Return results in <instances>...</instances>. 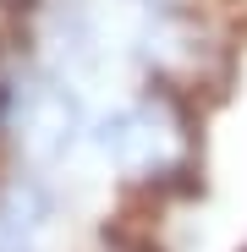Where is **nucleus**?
I'll use <instances>...</instances> for the list:
<instances>
[{"instance_id": "1", "label": "nucleus", "mask_w": 247, "mask_h": 252, "mask_svg": "<svg viewBox=\"0 0 247 252\" xmlns=\"http://www.w3.org/2000/svg\"><path fill=\"white\" fill-rule=\"evenodd\" d=\"M99 241H105L110 252H165V247L154 241V220H138V214H127V208L99 225Z\"/></svg>"}, {"instance_id": "2", "label": "nucleus", "mask_w": 247, "mask_h": 252, "mask_svg": "<svg viewBox=\"0 0 247 252\" xmlns=\"http://www.w3.org/2000/svg\"><path fill=\"white\" fill-rule=\"evenodd\" d=\"M242 252H247V247H242Z\"/></svg>"}]
</instances>
